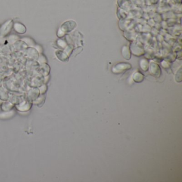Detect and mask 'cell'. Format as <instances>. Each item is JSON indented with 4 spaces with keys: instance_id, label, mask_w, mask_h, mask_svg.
<instances>
[{
    "instance_id": "cell-1",
    "label": "cell",
    "mask_w": 182,
    "mask_h": 182,
    "mask_svg": "<svg viewBox=\"0 0 182 182\" xmlns=\"http://www.w3.org/2000/svg\"><path fill=\"white\" fill-rule=\"evenodd\" d=\"M132 69V65L128 63H119L116 64L112 69V71L116 74H122Z\"/></svg>"
},
{
    "instance_id": "cell-2",
    "label": "cell",
    "mask_w": 182,
    "mask_h": 182,
    "mask_svg": "<svg viewBox=\"0 0 182 182\" xmlns=\"http://www.w3.org/2000/svg\"><path fill=\"white\" fill-rule=\"evenodd\" d=\"M150 70V72L152 76H154L155 78H159L161 76V69L160 66L154 62H151L148 68Z\"/></svg>"
},
{
    "instance_id": "cell-3",
    "label": "cell",
    "mask_w": 182,
    "mask_h": 182,
    "mask_svg": "<svg viewBox=\"0 0 182 182\" xmlns=\"http://www.w3.org/2000/svg\"><path fill=\"white\" fill-rule=\"evenodd\" d=\"M75 27H76V22L72 20H69L64 22L60 29L64 33L71 31Z\"/></svg>"
},
{
    "instance_id": "cell-4",
    "label": "cell",
    "mask_w": 182,
    "mask_h": 182,
    "mask_svg": "<svg viewBox=\"0 0 182 182\" xmlns=\"http://www.w3.org/2000/svg\"><path fill=\"white\" fill-rule=\"evenodd\" d=\"M32 104L30 102H23L22 103L18 104L16 106V108L20 112H27L31 108Z\"/></svg>"
},
{
    "instance_id": "cell-5",
    "label": "cell",
    "mask_w": 182,
    "mask_h": 182,
    "mask_svg": "<svg viewBox=\"0 0 182 182\" xmlns=\"http://www.w3.org/2000/svg\"><path fill=\"white\" fill-rule=\"evenodd\" d=\"M130 51H132L134 55L137 56H141L144 53V50L142 48L140 47L137 44H132V46L130 47Z\"/></svg>"
},
{
    "instance_id": "cell-6",
    "label": "cell",
    "mask_w": 182,
    "mask_h": 182,
    "mask_svg": "<svg viewBox=\"0 0 182 182\" xmlns=\"http://www.w3.org/2000/svg\"><path fill=\"white\" fill-rule=\"evenodd\" d=\"M132 80L136 83H141L144 80V76L142 73L139 71H137L134 73L132 76Z\"/></svg>"
},
{
    "instance_id": "cell-7",
    "label": "cell",
    "mask_w": 182,
    "mask_h": 182,
    "mask_svg": "<svg viewBox=\"0 0 182 182\" xmlns=\"http://www.w3.org/2000/svg\"><path fill=\"white\" fill-rule=\"evenodd\" d=\"M13 25V23L11 20H9L4 24L2 27L1 34L3 35H6L9 33V32L11 30Z\"/></svg>"
},
{
    "instance_id": "cell-8",
    "label": "cell",
    "mask_w": 182,
    "mask_h": 182,
    "mask_svg": "<svg viewBox=\"0 0 182 182\" xmlns=\"http://www.w3.org/2000/svg\"><path fill=\"white\" fill-rule=\"evenodd\" d=\"M13 27L15 30L19 34H24L26 31L25 26L20 23H15L13 25Z\"/></svg>"
},
{
    "instance_id": "cell-9",
    "label": "cell",
    "mask_w": 182,
    "mask_h": 182,
    "mask_svg": "<svg viewBox=\"0 0 182 182\" xmlns=\"http://www.w3.org/2000/svg\"><path fill=\"white\" fill-rule=\"evenodd\" d=\"M122 55L125 59L129 60L131 58V51L128 46H124L122 49Z\"/></svg>"
},
{
    "instance_id": "cell-10",
    "label": "cell",
    "mask_w": 182,
    "mask_h": 182,
    "mask_svg": "<svg viewBox=\"0 0 182 182\" xmlns=\"http://www.w3.org/2000/svg\"><path fill=\"white\" fill-rule=\"evenodd\" d=\"M1 109L4 112L10 111L13 109L14 105L11 102H4L1 104Z\"/></svg>"
},
{
    "instance_id": "cell-11",
    "label": "cell",
    "mask_w": 182,
    "mask_h": 182,
    "mask_svg": "<svg viewBox=\"0 0 182 182\" xmlns=\"http://www.w3.org/2000/svg\"><path fill=\"white\" fill-rule=\"evenodd\" d=\"M140 66L141 68L143 71H144L145 72L147 71L149 68V65H148V60H145V59H142L141 60L140 62H139Z\"/></svg>"
},
{
    "instance_id": "cell-12",
    "label": "cell",
    "mask_w": 182,
    "mask_h": 182,
    "mask_svg": "<svg viewBox=\"0 0 182 182\" xmlns=\"http://www.w3.org/2000/svg\"><path fill=\"white\" fill-rule=\"evenodd\" d=\"M13 115H14V112H13V111H7V112H5L4 113L0 114V119H9L10 118L12 117Z\"/></svg>"
},
{
    "instance_id": "cell-13",
    "label": "cell",
    "mask_w": 182,
    "mask_h": 182,
    "mask_svg": "<svg viewBox=\"0 0 182 182\" xmlns=\"http://www.w3.org/2000/svg\"><path fill=\"white\" fill-rule=\"evenodd\" d=\"M57 53H56V55H57V56L58 57V58L62 61V62H66L67 60V55L65 53H64V52L63 51H57L56 52Z\"/></svg>"
},
{
    "instance_id": "cell-14",
    "label": "cell",
    "mask_w": 182,
    "mask_h": 182,
    "mask_svg": "<svg viewBox=\"0 0 182 182\" xmlns=\"http://www.w3.org/2000/svg\"><path fill=\"white\" fill-rule=\"evenodd\" d=\"M175 80L176 82H181L182 81V71H181V68H180L179 71H177L175 76Z\"/></svg>"
},
{
    "instance_id": "cell-15",
    "label": "cell",
    "mask_w": 182,
    "mask_h": 182,
    "mask_svg": "<svg viewBox=\"0 0 182 182\" xmlns=\"http://www.w3.org/2000/svg\"><path fill=\"white\" fill-rule=\"evenodd\" d=\"M162 64V66H163V67L164 69H167L168 67H169V63L167 62L166 61H163L161 63Z\"/></svg>"
},
{
    "instance_id": "cell-16",
    "label": "cell",
    "mask_w": 182,
    "mask_h": 182,
    "mask_svg": "<svg viewBox=\"0 0 182 182\" xmlns=\"http://www.w3.org/2000/svg\"><path fill=\"white\" fill-rule=\"evenodd\" d=\"M2 102L0 99V105H1V104H2Z\"/></svg>"
}]
</instances>
